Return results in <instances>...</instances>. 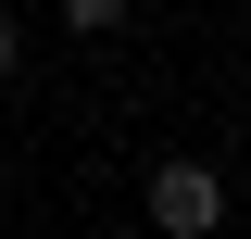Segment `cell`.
<instances>
[{
    "mask_svg": "<svg viewBox=\"0 0 251 239\" xmlns=\"http://www.w3.org/2000/svg\"><path fill=\"white\" fill-rule=\"evenodd\" d=\"M138 214H151V239H226V164L214 151H163L138 177Z\"/></svg>",
    "mask_w": 251,
    "mask_h": 239,
    "instance_id": "6da1fadb",
    "label": "cell"
},
{
    "mask_svg": "<svg viewBox=\"0 0 251 239\" xmlns=\"http://www.w3.org/2000/svg\"><path fill=\"white\" fill-rule=\"evenodd\" d=\"M13 76H25V26L0 13V89H13Z\"/></svg>",
    "mask_w": 251,
    "mask_h": 239,
    "instance_id": "3957f363",
    "label": "cell"
},
{
    "mask_svg": "<svg viewBox=\"0 0 251 239\" xmlns=\"http://www.w3.org/2000/svg\"><path fill=\"white\" fill-rule=\"evenodd\" d=\"M50 13H63V38H126L138 26V0H50Z\"/></svg>",
    "mask_w": 251,
    "mask_h": 239,
    "instance_id": "7a4b0ae2",
    "label": "cell"
}]
</instances>
